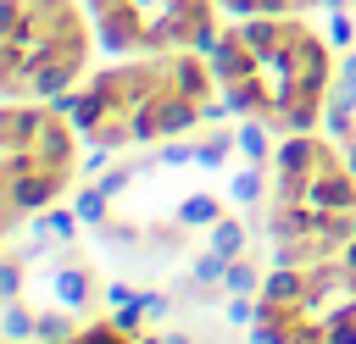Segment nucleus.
I'll return each instance as SVG.
<instances>
[{
  "mask_svg": "<svg viewBox=\"0 0 356 344\" xmlns=\"http://www.w3.org/2000/svg\"><path fill=\"white\" fill-rule=\"evenodd\" d=\"M95 17L83 0H6L0 28V89L6 100L67 94L95 61Z\"/></svg>",
  "mask_w": 356,
  "mask_h": 344,
  "instance_id": "nucleus-4",
  "label": "nucleus"
},
{
  "mask_svg": "<svg viewBox=\"0 0 356 344\" xmlns=\"http://www.w3.org/2000/svg\"><path fill=\"white\" fill-rule=\"evenodd\" d=\"M228 150H234V139H228V133L200 139V166H222V161H228Z\"/></svg>",
  "mask_w": 356,
  "mask_h": 344,
  "instance_id": "nucleus-19",
  "label": "nucleus"
},
{
  "mask_svg": "<svg viewBox=\"0 0 356 344\" xmlns=\"http://www.w3.org/2000/svg\"><path fill=\"white\" fill-rule=\"evenodd\" d=\"M261 172H267V166H250V172L234 178V200H239V205H256V200H261Z\"/></svg>",
  "mask_w": 356,
  "mask_h": 344,
  "instance_id": "nucleus-18",
  "label": "nucleus"
},
{
  "mask_svg": "<svg viewBox=\"0 0 356 344\" xmlns=\"http://www.w3.org/2000/svg\"><path fill=\"white\" fill-rule=\"evenodd\" d=\"M161 344H189V338H184V333H167V338H161Z\"/></svg>",
  "mask_w": 356,
  "mask_h": 344,
  "instance_id": "nucleus-21",
  "label": "nucleus"
},
{
  "mask_svg": "<svg viewBox=\"0 0 356 344\" xmlns=\"http://www.w3.org/2000/svg\"><path fill=\"white\" fill-rule=\"evenodd\" d=\"M95 17V33L117 55H150V50H211L217 44V0H83Z\"/></svg>",
  "mask_w": 356,
  "mask_h": 344,
  "instance_id": "nucleus-7",
  "label": "nucleus"
},
{
  "mask_svg": "<svg viewBox=\"0 0 356 344\" xmlns=\"http://www.w3.org/2000/svg\"><path fill=\"white\" fill-rule=\"evenodd\" d=\"M273 189H267V244L273 266H300L339 255L356 239V166L350 155L312 133H284L273 150Z\"/></svg>",
  "mask_w": 356,
  "mask_h": 344,
  "instance_id": "nucleus-3",
  "label": "nucleus"
},
{
  "mask_svg": "<svg viewBox=\"0 0 356 344\" xmlns=\"http://www.w3.org/2000/svg\"><path fill=\"white\" fill-rule=\"evenodd\" d=\"M250 344H356V239L339 255L273 266L256 289Z\"/></svg>",
  "mask_w": 356,
  "mask_h": 344,
  "instance_id": "nucleus-5",
  "label": "nucleus"
},
{
  "mask_svg": "<svg viewBox=\"0 0 356 344\" xmlns=\"http://www.w3.org/2000/svg\"><path fill=\"white\" fill-rule=\"evenodd\" d=\"M222 11L234 17H295V11H312V6H328V0H217Z\"/></svg>",
  "mask_w": 356,
  "mask_h": 344,
  "instance_id": "nucleus-9",
  "label": "nucleus"
},
{
  "mask_svg": "<svg viewBox=\"0 0 356 344\" xmlns=\"http://www.w3.org/2000/svg\"><path fill=\"white\" fill-rule=\"evenodd\" d=\"M217 216H222V205H217L211 194H189V200L178 205V222H184V227H211Z\"/></svg>",
  "mask_w": 356,
  "mask_h": 344,
  "instance_id": "nucleus-11",
  "label": "nucleus"
},
{
  "mask_svg": "<svg viewBox=\"0 0 356 344\" xmlns=\"http://www.w3.org/2000/svg\"><path fill=\"white\" fill-rule=\"evenodd\" d=\"M106 205H111V194L95 183V189H83V194H78V205H72V211H78L89 227H100V222H106Z\"/></svg>",
  "mask_w": 356,
  "mask_h": 344,
  "instance_id": "nucleus-15",
  "label": "nucleus"
},
{
  "mask_svg": "<svg viewBox=\"0 0 356 344\" xmlns=\"http://www.w3.org/2000/svg\"><path fill=\"white\" fill-rule=\"evenodd\" d=\"M211 250H217L222 261H239V250H245V227H239L234 216H222V222H211Z\"/></svg>",
  "mask_w": 356,
  "mask_h": 344,
  "instance_id": "nucleus-12",
  "label": "nucleus"
},
{
  "mask_svg": "<svg viewBox=\"0 0 356 344\" xmlns=\"http://www.w3.org/2000/svg\"><path fill=\"white\" fill-rule=\"evenodd\" d=\"M261 277H267V272H256L250 261H228V272H222V283H228L234 294H256V289H261Z\"/></svg>",
  "mask_w": 356,
  "mask_h": 344,
  "instance_id": "nucleus-16",
  "label": "nucleus"
},
{
  "mask_svg": "<svg viewBox=\"0 0 356 344\" xmlns=\"http://www.w3.org/2000/svg\"><path fill=\"white\" fill-rule=\"evenodd\" d=\"M211 72L239 122H261L273 133H312L328 117L334 94V50L328 39L295 17H239L211 44Z\"/></svg>",
  "mask_w": 356,
  "mask_h": 344,
  "instance_id": "nucleus-1",
  "label": "nucleus"
},
{
  "mask_svg": "<svg viewBox=\"0 0 356 344\" xmlns=\"http://www.w3.org/2000/svg\"><path fill=\"white\" fill-rule=\"evenodd\" d=\"M139 344H161V338H156V333H139Z\"/></svg>",
  "mask_w": 356,
  "mask_h": 344,
  "instance_id": "nucleus-22",
  "label": "nucleus"
},
{
  "mask_svg": "<svg viewBox=\"0 0 356 344\" xmlns=\"http://www.w3.org/2000/svg\"><path fill=\"white\" fill-rule=\"evenodd\" d=\"M61 344H139V333H128L122 322H106V316H89L78 333H67Z\"/></svg>",
  "mask_w": 356,
  "mask_h": 344,
  "instance_id": "nucleus-10",
  "label": "nucleus"
},
{
  "mask_svg": "<svg viewBox=\"0 0 356 344\" xmlns=\"http://www.w3.org/2000/svg\"><path fill=\"white\" fill-rule=\"evenodd\" d=\"M39 322V311H28L22 300H6V338H28Z\"/></svg>",
  "mask_w": 356,
  "mask_h": 344,
  "instance_id": "nucleus-17",
  "label": "nucleus"
},
{
  "mask_svg": "<svg viewBox=\"0 0 356 344\" xmlns=\"http://www.w3.org/2000/svg\"><path fill=\"white\" fill-rule=\"evenodd\" d=\"M222 117H234V111L200 50L128 55V61L95 72L72 105V122L89 150H134V144H156V139H184L189 128L222 122Z\"/></svg>",
  "mask_w": 356,
  "mask_h": 344,
  "instance_id": "nucleus-2",
  "label": "nucleus"
},
{
  "mask_svg": "<svg viewBox=\"0 0 356 344\" xmlns=\"http://www.w3.org/2000/svg\"><path fill=\"white\" fill-rule=\"evenodd\" d=\"M11 344H22V338H11Z\"/></svg>",
  "mask_w": 356,
  "mask_h": 344,
  "instance_id": "nucleus-24",
  "label": "nucleus"
},
{
  "mask_svg": "<svg viewBox=\"0 0 356 344\" xmlns=\"http://www.w3.org/2000/svg\"><path fill=\"white\" fill-rule=\"evenodd\" d=\"M78 222H83V216H78V211H56V205H50V211H44V216H39V239H44V233H50V239H61V244H67V239H72V233H78Z\"/></svg>",
  "mask_w": 356,
  "mask_h": 344,
  "instance_id": "nucleus-14",
  "label": "nucleus"
},
{
  "mask_svg": "<svg viewBox=\"0 0 356 344\" xmlns=\"http://www.w3.org/2000/svg\"><path fill=\"white\" fill-rule=\"evenodd\" d=\"M334 94L356 100V55H345V67H339V78H334Z\"/></svg>",
  "mask_w": 356,
  "mask_h": 344,
  "instance_id": "nucleus-20",
  "label": "nucleus"
},
{
  "mask_svg": "<svg viewBox=\"0 0 356 344\" xmlns=\"http://www.w3.org/2000/svg\"><path fill=\"white\" fill-rule=\"evenodd\" d=\"M345 155H350V166H356V139H350V150H345Z\"/></svg>",
  "mask_w": 356,
  "mask_h": 344,
  "instance_id": "nucleus-23",
  "label": "nucleus"
},
{
  "mask_svg": "<svg viewBox=\"0 0 356 344\" xmlns=\"http://www.w3.org/2000/svg\"><path fill=\"white\" fill-rule=\"evenodd\" d=\"M78 122L56 100L0 105V227L50 211L78 178Z\"/></svg>",
  "mask_w": 356,
  "mask_h": 344,
  "instance_id": "nucleus-6",
  "label": "nucleus"
},
{
  "mask_svg": "<svg viewBox=\"0 0 356 344\" xmlns=\"http://www.w3.org/2000/svg\"><path fill=\"white\" fill-rule=\"evenodd\" d=\"M50 294H56V305L61 311H89V300L100 294V277L89 272V261H78L72 250H61L56 255V266H50Z\"/></svg>",
  "mask_w": 356,
  "mask_h": 344,
  "instance_id": "nucleus-8",
  "label": "nucleus"
},
{
  "mask_svg": "<svg viewBox=\"0 0 356 344\" xmlns=\"http://www.w3.org/2000/svg\"><path fill=\"white\" fill-rule=\"evenodd\" d=\"M267 133H273V128H261V122H245V128H239V150L250 155V166H267V161H273V155H267Z\"/></svg>",
  "mask_w": 356,
  "mask_h": 344,
  "instance_id": "nucleus-13",
  "label": "nucleus"
}]
</instances>
